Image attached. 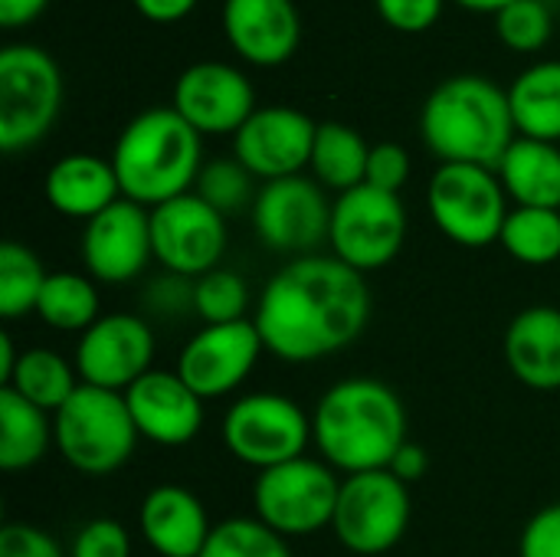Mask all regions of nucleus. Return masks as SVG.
Returning <instances> with one entry per match:
<instances>
[{
  "label": "nucleus",
  "mask_w": 560,
  "mask_h": 557,
  "mask_svg": "<svg viewBox=\"0 0 560 557\" xmlns=\"http://www.w3.org/2000/svg\"><path fill=\"white\" fill-rule=\"evenodd\" d=\"M371 318L368 279L335 256H299L262 289L256 328L269 355L305 364L345 351Z\"/></svg>",
  "instance_id": "obj_1"
},
{
  "label": "nucleus",
  "mask_w": 560,
  "mask_h": 557,
  "mask_svg": "<svg viewBox=\"0 0 560 557\" xmlns=\"http://www.w3.org/2000/svg\"><path fill=\"white\" fill-rule=\"evenodd\" d=\"M312 437L325 463L358 476L390 469L407 443V410L394 387L374 378H348L328 387L312 417Z\"/></svg>",
  "instance_id": "obj_2"
},
{
  "label": "nucleus",
  "mask_w": 560,
  "mask_h": 557,
  "mask_svg": "<svg viewBox=\"0 0 560 557\" xmlns=\"http://www.w3.org/2000/svg\"><path fill=\"white\" fill-rule=\"evenodd\" d=\"M420 135L440 164L495 171L518 138L509 89L472 72L443 79L420 108Z\"/></svg>",
  "instance_id": "obj_3"
},
{
  "label": "nucleus",
  "mask_w": 560,
  "mask_h": 557,
  "mask_svg": "<svg viewBox=\"0 0 560 557\" xmlns=\"http://www.w3.org/2000/svg\"><path fill=\"white\" fill-rule=\"evenodd\" d=\"M200 138L203 135L187 125L174 105H158L135 115L121 128L108 158L118 174L121 197L154 210L180 194H190L203 167Z\"/></svg>",
  "instance_id": "obj_4"
},
{
  "label": "nucleus",
  "mask_w": 560,
  "mask_h": 557,
  "mask_svg": "<svg viewBox=\"0 0 560 557\" xmlns=\"http://www.w3.org/2000/svg\"><path fill=\"white\" fill-rule=\"evenodd\" d=\"M56 450L82 476H112L138 450V427L118 391L79 384L59 414H52Z\"/></svg>",
  "instance_id": "obj_5"
},
{
  "label": "nucleus",
  "mask_w": 560,
  "mask_h": 557,
  "mask_svg": "<svg viewBox=\"0 0 560 557\" xmlns=\"http://www.w3.org/2000/svg\"><path fill=\"white\" fill-rule=\"evenodd\" d=\"M62 108L59 62L33 46L10 43L0 49V151L20 154L36 148Z\"/></svg>",
  "instance_id": "obj_6"
},
{
  "label": "nucleus",
  "mask_w": 560,
  "mask_h": 557,
  "mask_svg": "<svg viewBox=\"0 0 560 557\" xmlns=\"http://www.w3.org/2000/svg\"><path fill=\"white\" fill-rule=\"evenodd\" d=\"M427 207L436 230L466 250L499 243L509 220V194L499 171L479 164H440L427 187Z\"/></svg>",
  "instance_id": "obj_7"
},
{
  "label": "nucleus",
  "mask_w": 560,
  "mask_h": 557,
  "mask_svg": "<svg viewBox=\"0 0 560 557\" xmlns=\"http://www.w3.org/2000/svg\"><path fill=\"white\" fill-rule=\"evenodd\" d=\"M338 496L341 479L328 463L312 456L262 469L253 486L256 519L282 538H305L322 529H331Z\"/></svg>",
  "instance_id": "obj_8"
},
{
  "label": "nucleus",
  "mask_w": 560,
  "mask_h": 557,
  "mask_svg": "<svg viewBox=\"0 0 560 557\" xmlns=\"http://www.w3.org/2000/svg\"><path fill=\"white\" fill-rule=\"evenodd\" d=\"M407 240V207L400 194L361 184L338 194L331 207V256L361 276L377 272L397 259Z\"/></svg>",
  "instance_id": "obj_9"
},
{
  "label": "nucleus",
  "mask_w": 560,
  "mask_h": 557,
  "mask_svg": "<svg viewBox=\"0 0 560 557\" xmlns=\"http://www.w3.org/2000/svg\"><path fill=\"white\" fill-rule=\"evenodd\" d=\"M312 440L308 414L285 394H246L223 417V446L259 473L305 456Z\"/></svg>",
  "instance_id": "obj_10"
},
{
  "label": "nucleus",
  "mask_w": 560,
  "mask_h": 557,
  "mask_svg": "<svg viewBox=\"0 0 560 557\" xmlns=\"http://www.w3.org/2000/svg\"><path fill=\"white\" fill-rule=\"evenodd\" d=\"M410 525V486L390 469L358 473L341 483L335 509V535L351 555H384L407 535Z\"/></svg>",
  "instance_id": "obj_11"
},
{
  "label": "nucleus",
  "mask_w": 560,
  "mask_h": 557,
  "mask_svg": "<svg viewBox=\"0 0 560 557\" xmlns=\"http://www.w3.org/2000/svg\"><path fill=\"white\" fill-rule=\"evenodd\" d=\"M331 200L315 177L295 174L282 181H269L259 187L253 204L256 236L276 250L292 256H315L331 233Z\"/></svg>",
  "instance_id": "obj_12"
},
{
  "label": "nucleus",
  "mask_w": 560,
  "mask_h": 557,
  "mask_svg": "<svg viewBox=\"0 0 560 557\" xmlns=\"http://www.w3.org/2000/svg\"><path fill=\"white\" fill-rule=\"evenodd\" d=\"M154 259L184 279H200L217 269L226 250V217L200 194H180L151 210Z\"/></svg>",
  "instance_id": "obj_13"
},
{
  "label": "nucleus",
  "mask_w": 560,
  "mask_h": 557,
  "mask_svg": "<svg viewBox=\"0 0 560 557\" xmlns=\"http://www.w3.org/2000/svg\"><path fill=\"white\" fill-rule=\"evenodd\" d=\"M262 351H266L262 335L249 318L226 322V325H203L184 345L177 358V374L200 401L226 397L253 374Z\"/></svg>",
  "instance_id": "obj_14"
},
{
  "label": "nucleus",
  "mask_w": 560,
  "mask_h": 557,
  "mask_svg": "<svg viewBox=\"0 0 560 557\" xmlns=\"http://www.w3.org/2000/svg\"><path fill=\"white\" fill-rule=\"evenodd\" d=\"M318 125L292 105H266L233 135V158L262 184L295 177L312 164Z\"/></svg>",
  "instance_id": "obj_15"
},
{
  "label": "nucleus",
  "mask_w": 560,
  "mask_h": 557,
  "mask_svg": "<svg viewBox=\"0 0 560 557\" xmlns=\"http://www.w3.org/2000/svg\"><path fill=\"white\" fill-rule=\"evenodd\" d=\"M154 361V332L144 318L128 312L102 315L89 332H82L75 348V371L82 384L125 394L141 381Z\"/></svg>",
  "instance_id": "obj_16"
},
{
  "label": "nucleus",
  "mask_w": 560,
  "mask_h": 557,
  "mask_svg": "<svg viewBox=\"0 0 560 557\" xmlns=\"http://www.w3.org/2000/svg\"><path fill=\"white\" fill-rule=\"evenodd\" d=\"M171 105L200 135H236L256 112V92L243 69L203 59L177 76Z\"/></svg>",
  "instance_id": "obj_17"
},
{
  "label": "nucleus",
  "mask_w": 560,
  "mask_h": 557,
  "mask_svg": "<svg viewBox=\"0 0 560 557\" xmlns=\"http://www.w3.org/2000/svg\"><path fill=\"white\" fill-rule=\"evenodd\" d=\"M154 256L151 243V210L121 197L82 230V263L92 279L121 286L144 272Z\"/></svg>",
  "instance_id": "obj_18"
},
{
  "label": "nucleus",
  "mask_w": 560,
  "mask_h": 557,
  "mask_svg": "<svg viewBox=\"0 0 560 557\" xmlns=\"http://www.w3.org/2000/svg\"><path fill=\"white\" fill-rule=\"evenodd\" d=\"M223 36L249 66H282L302 43V16L292 0H223Z\"/></svg>",
  "instance_id": "obj_19"
},
{
  "label": "nucleus",
  "mask_w": 560,
  "mask_h": 557,
  "mask_svg": "<svg viewBox=\"0 0 560 557\" xmlns=\"http://www.w3.org/2000/svg\"><path fill=\"white\" fill-rule=\"evenodd\" d=\"M138 433L158 446H184L203 427V401L177 371H148L125 391Z\"/></svg>",
  "instance_id": "obj_20"
},
{
  "label": "nucleus",
  "mask_w": 560,
  "mask_h": 557,
  "mask_svg": "<svg viewBox=\"0 0 560 557\" xmlns=\"http://www.w3.org/2000/svg\"><path fill=\"white\" fill-rule=\"evenodd\" d=\"M141 535L161 557H200L213 525L203 502L184 486H158L144 496L138 515Z\"/></svg>",
  "instance_id": "obj_21"
},
{
  "label": "nucleus",
  "mask_w": 560,
  "mask_h": 557,
  "mask_svg": "<svg viewBox=\"0 0 560 557\" xmlns=\"http://www.w3.org/2000/svg\"><path fill=\"white\" fill-rule=\"evenodd\" d=\"M43 194L52 210H59L69 220H92L102 210H108L115 200H121V184L112 167V161L98 154H66L59 158L43 181Z\"/></svg>",
  "instance_id": "obj_22"
},
{
  "label": "nucleus",
  "mask_w": 560,
  "mask_h": 557,
  "mask_svg": "<svg viewBox=\"0 0 560 557\" xmlns=\"http://www.w3.org/2000/svg\"><path fill=\"white\" fill-rule=\"evenodd\" d=\"M505 361L525 387L560 391V309L518 312L505 332Z\"/></svg>",
  "instance_id": "obj_23"
},
{
  "label": "nucleus",
  "mask_w": 560,
  "mask_h": 557,
  "mask_svg": "<svg viewBox=\"0 0 560 557\" xmlns=\"http://www.w3.org/2000/svg\"><path fill=\"white\" fill-rule=\"evenodd\" d=\"M515 207L560 210V148L551 141L515 138L495 167Z\"/></svg>",
  "instance_id": "obj_24"
},
{
  "label": "nucleus",
  "mask_w": 560,
  "mask_h": 557,
  "mask_svg": "<svg viewBox=\"0 0 560 557\" xmlns=\"http://www.w3.org/2000/svg\"><path fill=\"white\" fill-rule=\"evenodd\" d=\"M509 105L518 138L560 141V59L528 66L509 85Z\"/></svg>",
  "instance_id": "obj_25"
},
{
  "label": "nucleus",
  "mask_w": 560,
  "mask_h": 557,
  "mask_svg": "<svg viewBox=\"0 0 560 557\" xmlns=\"http://www.w3.org/2000/svg\"><path fill=\"white\" fill-rule=\"evenodd\" d=\"M49 443H56L49 414L16 391L0 387V466L7 473L30 469L49 453Z\"/></svg>",
  "instance_id": "obj_26"
},
{
  "label": "nucleus",
  "mask_w": 560,
  "mask_h": 557,
  "mask_svg": "<svg viewBox=\"0 0 560 557\" xmlns=\"http://www.w3.org/2000/svg\"><path fill=\"white\" fill-rule=\"evenodd\" d=\"M368 158H371V144L361 138V131L341 121H322L308 171L322 187L345 194L368 181Z\"/></svg>",
  "instance_id": "obj_27"
},
{
  "label": "nucleus",
  "mask_w": 560,
  "mask_h": 557,
  "mask_svg": "<svg viewBox=\"0 0 560 557\" xmlns=\"http://www.w3.org/2000/svg\"><path fill=\"white\" fill-rule=\"evenodd\" d=\"M79 384L82 381H79L75 364H69L62 355L49 348H30V351H20V361L3 387L16 391L20 397H26L46 414H59L66 401L79 391Z\"/></svg>",
  "instance_id": "obj_28"
},
{
  "label": "nucleus",
  "mask_w": 560,
  "mask_h": 557,
  "mask_svg": "<svg viewBox=\"0 0 560 557\" xmlns=\"http://www.w3.org/2000/svg\"><path fill=\"white\" fill-rule=\"evenodd\" d=\"M36 315L56 332H89L102 318V299L92 279L79 272H52L39 292Z\"/></svg>",
  "instance_id": "obj_29"
},
{
  "label": "nucleus",
  "mask_w": 560,
  "mask_h": 557,
  "mask_svg": "<svg viewBox=\"0 0 560 557\" xmlns=\"http://www.w3.org/2000/svg\"><path fill=\"white\" fill-rule=\"evenodd\" d=\"M502 250L525 266H551L560 259V210L515 207L499 236Z\"/></svg>",
  "instance_id": "obj_30"
},
{
  "label": "nucleus",
  "mask_w": 560,
  "mask_h": 557,
  "mask_svg": "<svg viewBox=\"0 0 560 557\" xmlns=\"http://www.w3.org/2000/svg\"><path fill=\"white\" fill-rule=\"evenodd\" d=\"M46 279L49 272L43 269L39 256L23 243L7 240L0 246V315L16 322L26 312H36Z\"/></svg>",
  "instance_id": "obj_31"
},
{
  "label": "nucleus",
  "mask_w": 560,
  "mask_h": 557,
  "mask_svg": "<svg viewBox=\"0 0 560 557\" xmlns=\"http://www.w3.org/2000/svg\"><path fill=\"white\" fill-rule=\"evenodd\" d=\"M200 557H292L289 538L259 519H226L213 525Z\"/></svg>",
  "instance_id": "obj_32"
},
{
  "label": "nucleus",
  "mask_w": 560,
  "mask_h": 557,
  "mask_svg": "<svg viewBox=\"0 0 560 557\" xmlns=\"http://www.w3.org/2000/svg\"><path fill=\"white\" fill-rule=\"evenodd\" d=\"M249 309V286L233 269H213L194 279V315L203 325L243 322Z\"/></svg>",
  "instance_id": "obj_33"
},
{
  "label": "nucleus",
  "mask_w": 560,
  "mask_h": 557,
  "mask_svg": "<svg viewBox=\"0 0 560 557\" xmlns=\"http://www.w3.org/2000/svg\"><path fill=\"white\" fill-rule=\"evenodd\" d=\"M253 174L236 161V158H217V161H207L200 167V177L194 184V194H200L213 210H220L223 217L236 213V210H246L256 204V194L253 190Z\"/></svg>",
  "instance_id": "obj_34"
},
{
  "label": "nucleus",
  "mask_w": 560,
  "mask_h": 557,
  "mask_svg": "<svg viewBox=\"0 0 560 557\" xmlns=\"http://www.w3.org/2000/svg\"><path fill=\"white\" fill-rule=\"evenodd\" d=\"M495 33L512 53H538L555 33V7L545 0H512L495 13Z\"/></svg>",
  "instance_id": "obj_35"
},
{
  "label": "nucleus",
  "mask_w": 560,
  "mask_h": 557,
  "mask_svg": "<svg viewBox=\"0 0 560 557\" xmlns=\"http://www.w3.org/2000/svg\"><path fill=\"white\" fill-rule=\"evenodd\" d=\"M69 557H131L128 529L115 519H92L79 529Z\"/></svg>",
  "instance_id": "obj_36"
},
{
  "label": "nucleus",
  "mask_w": 560,
  "mask_h": 557,
  "mask_svg": "<svg viewBox=\"0 0 560 557\" xmlns=\"http://www.w3.org/2000/svg\"><path fill=\"white\" fill-rule=\"evenodd\" d=\"M410 181V154L404 144L397 141H381L371 144V158H368V181L377 190L387 194H400V187Z\"/></svg>",
  "instance_id": "obj_37"
},
{
  "label": "nucleus",
  "mask_w": 560,
  "mask_h": 557,
  "mask_svg": "<svg viewBox=\"0 0 560 557\" xmlns=\"http://www.w3.org/2000/svg\"><path fill=\"white\" fill-rule=\"evenodd\" d=\"M381 20L397 33H427L440 23L446 0H374Z\"/></svg>",
  "instance_id": "obj_38"
},
{
  "label": "nucleus",
  "mask_w": 560,
  "mask_h": 557,
  "mask_svg": "<svg viewBox=\"0 0 560 557\" xmlns=\"http://www.w3.org/2000/svg\"><path fill=\"white\" fill-rule=\"evenodd\" d=\"M0 557H66L59 542L26 522H10L0 529Z\"/></svg>",
  "instance_id": "obj_39"
},
{
  "label": "nucleus",
  "mask_w": 560,
  "mask_h": 557,
  "mask_svg": "<svg viewBox=\"0 0 560 557\" xmlns=\"http://www.w3.org/2000/svg\"><path fill=\"white\" fill-rule=\"evenodd\" d=\"M518 557H560V502L532 515L522 532Z\"/></svg>",
  "instance_id": "obj_40"
},
{
  "label": "nucleus",
  "mask_w": 560,
  "mask_h": 557,
  "mask_svg": "<svg viewBox=\"0 0 560 557\" xmlns=\"http://www.w3.org/2000/svg\"><path fill=\"white\" fill-rule=\"evenodd\" d=\"M144 302L158 315H180L187 309L194 312V279H184V276L167 272L164 279H158V282L148 286Z\"/></svg>",
  "instance_id": "obj_41"
},
{
  "label": "nucleus",
  "mask_w": 560,
  "mask_h": 557,
  "mask_svg": "<svg viewBox=\"0 0 560 557\" xmlns=\"http://www.w3.org/2000/svg\"><path fill=\"white\" fill-rule=\"evenodd\" d=\"M138 13L158 26H171V23H180L194 13L197 0H135Z\"/></svg>",
  "instance_id": "obj_42"
},
{
  "label": "nucleus",
  "mask_w": 560,
  "mask_h": 557,
  "mask_svg": "<svg viewBox=\"0 0 560 557\" xmlns=\"http://www.w3.org/2000/svg\"><path fill=\"white\" fill-rule=\"evenodd\" d=\"M427 469H430V456H427V450L420 446V443H404L400 446V453L394 456V463H390V473L400 479V483H417V479H423L427 476Z\"/></svg>",
  "instance_id": "obj_43"
},
{
  "label": "nucleus",
  "mask_w": 560,
  "mask_h": 557,
  "mask_svg": "<svg viewBox=\"0 0 560 557\" xmlns=\"http://www.w3.org/2000/svg\"><path fill=\"white\" fill-rule=\"evenodd\" d=\"M49 0H0V26L3 30H23L43 16Z\"/></svg>",
  "instance_id": "obj_44"
},
{
  "label": "nucleus",
  "mask_w": 560,
  "mask_h": 557,
  "mask_svg": "<svg viewBox=\"0 0 560 557\" xmlns=\"http://www.w3.org/2000/svg\"><path fill=\"white\" fill-rule=\"evenodd\" d=\"M16 361H20V355H16V345H13V338L3 332V335H0V387L10 381V374H13Z\"/></svg>",
  "instance_id": "obj_45"
},
{
  "label": "nucleus",
  "mask_w": 560,
  "mask_h": 557,
  "mask_svg": "<svg viewBox=\"0 0 560 557\" xmlns=\"http://www.w3.org/2000/svg\"><path fill=\"white\" fill-rule=\"evenodd\" d=\"M459 7H466V10H476V13H499L502 7H509L512 0H456Z\"/></svg>",
  "instance_id": "obj_46"
},
{
  "label": "nucleus",
  "mask_w": 560,
  "mask_h": 557,
  "mask_svg": "<svg viewBox=\"0 0 560 557\" xmlns=\"http://www.w3.org/2000/svg\"><path fill=\"white\" fill-rule=\"evenodd\" d=\"M545 3H548V7H555V3H560V0H545Z\"/></svg>",
  "instance_id": "obj_47"
}]
</instances>
